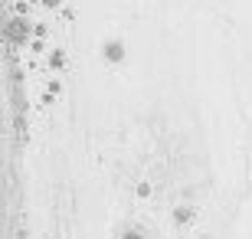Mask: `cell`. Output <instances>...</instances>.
<instances>
[{
	"instance_id": "obj_2",
	"label": "cell",
	"mask_w": 252,
	"mask_h": 239,
	"mask_svg": "<svg viewBox=\"0 0 252 239\" xmlns=\"http://www.w3.org/2000/svg\"><path fill=\"white\" fill-rule=\"evenodd\" d=\"M108 56H112V59H122V46H118V43H108Z\"/></svg>"
},
{
	"instance_id": "obj_3",
	"label": "cell",
	"mask_w": 252,
	"mask_h": 239,
	"mask_svg": "<svg viewBox=\"0 0 252 239\" xmlns=\"http://www.w3.org/2000/svg\"><path fill=\"white\" fill-rule=\"evenodd\" d=\"M43 3H49V7H56V3H59V0H43Z\"/></svg>"
},
{
	"instance_id": "obj_4",
	"label": "cell",
	"mask_w": 252,
	"mask_h": 239,
	"mask_svg": "<svg viewBox=\"0 0 252 239\" xmlns=\"http://www.w3.org/2000/svg\"><path fill=\"white\" fill-rule=\"evenodd\" d=\"M125 239H138V236H134V233H128V236H125Z\"/></svg>"
},
{
	"instance_id": "obj_1",
	"label": "cell",
	"mask_w": 252,
	"mask_h": 239,
	"mask_svg": "<svg viewBox=\"0 0 252 239\" xmlns=\"http://www.w3.org/2000/svg\"><path fill=\"white\" fill-rule=\"evenodd\" d=\"M7 33L13 39H23V36H27V23H23V20H13V23L7 27Z\"/></svg>"
}]
</instances>
